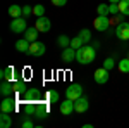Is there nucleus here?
I'll return each instance as SVG.
<instances>
[{
  "label": "nucleus",
  "instance_id": "obj_22",
  "mask_svg": "<svg viewBox=\"0 0 129 128\" xmlns=\"http://www.w3.org/2000/svg\"><path fill=\"white\" fill-rule=\"evenodd\" d=\"M45 97H47V102H59V99H60V95H59V92L57 90H48L47 94H45Z\"/></svg>",
  "mask_w": 129,
  "mask_h": 128
},
{
  "label": "nucleus",
  "instance_id": "obj_23",
  "mask_svg": "<svg viewBox=\"0 0 129 128\" xmlns=\"http://www.w3.org/2000/svg\"><path fill=\"white\" fill-rule=\"evenodd\" d=\"M57 43H59V47H62V49H67V47H71V38L67 35H60L59 38H57Z\"/></svg>",
  "mask_w": 129,
  "mask_h": 128
},
{
  "label": "nucleus",
  "instance_id": "obj_26",
  "mask_svg": "<svg viewBox=\"0 0 129 128\" xmlns=\"http://www.w3.org/2000/svg\"><path fill=\"white\" fill-rule=\"evenodd\" d=\"M119 10L122 16H129V0H120L119 2Z\"/></svg>",
  "mask_w": 129,
  "mask_h": 128
},
{
  "label": "nucleus",
  "instance_id": "obj_33",
  "mask_svg": "<svg viewBox=\"0 0 129 128\" xmlns=\"http://www.w3.org/2000/svg\"><path fill=\"white\" fill-rule=\"evenodd\" d=\"M29 118H31V116H29ZM29 118L22 121V128H33V126H35V123H33V121H31Z\"/></svg>",
  "mask_w": 129,
  "mask_h": 128
},
{
  "label": "nucleus",
  "instance_id": "obj_5",
  "mask_svg": "<svg viewBox=\"0 0 129 128\" xmlns=\"http://www.w3.org/2000/svg\"><path fill=\"white\" fill-rule=\"evenodd\" d=\"M93 26L95 30L103 33V31H109V26H110V21H109V16H98L96 19L93 21Z\"/></svg>",
  "mask_w": 129,
  "mask_h": 128
},
{
  "label": "nucleus",
  "instance_id": "obj_31",
  "mask_svg": "<svg viewBox=\"0 0 129 128\" xmlns=\"http://www.w3.org/2000/svg\"><path fill=\"white\" fill-rule=\"evenodd\" d=\"M31 14H33V7H31V5H24V7H22V17H28Z\"/></svg>",
  "mask_w": 129,
  "mask_h": 128
},
{
  "label": "nucleus",
  "instance_id": "obj_30",
  "mask_svg": "<svg viewBox=\"0 0 129 128\" xmlns=\"http://www.w3.org/2000/svg\"><path fill=\"white\" fill-rule=\"evenodd\" d=\"M114 66H115V61L112 59V57H107V59L103 61V68H105V69H109V71H110Z\"/></svg>",
  "mask_w": 129,
  "mask_h": 128
},
{
  "label": "nucleus",
  "instance_id": "obj_6",
  "mask_svg": "<svg viewBox=\"0 0 129 128\" xmlns=\"http://www.w3.org/2000/svg\"><path fill=\"white\" fill-rule=\"evenodd\" d=\"M93 80H95V83H98V85H105V83L109 81V69H105L103 66L98 68L93 73Z\"/></svg>",
  "mask_w": 129,
  "mask_h": 128
},
{
  "label": "nucleus",
  "instance_id": "obj_19",
  "mask_svg": "<svg viewBox=\"0 0 129 128\" xmlns=\"http://www.w3.org/2000/svg\"><path fill=\"white\" fill-rule=\"evenodd\" d=\"M26 90H28V83H26V81H24L22 78H21V80H16V81H14V92H16V94L22 95Z\"/></svg>",
  "mask_w": 129,
  "mask_h": 128
},
{
  "label": "nucleus",
  "instance_id": "obj_18",
  "mask_svg": "<svg viewBox=\"0 0 129 128\" xmlns=\"http://www.w3.org/2000/svg\"><path fill=\"white\" fill-rule=\"evenodd\" d=\"M38 33H40V31H38L36 26H35V28H28V30L24 31V38L28 40L29 43H33V42H36V40H38Z\"/></svg>",
  "mask_w": 129,
  "mask_h": 128
},
{
  "label": "nucleus",
  "instance_id": "obj_28",
  "mask_svg": "<svg viewBox=\"0 0 129 128\" xmlns=\"http://www.w3.org/2000/svg\"><path fill=\"white\" fill-rule=\"evenodd\" d=\"M33 14H35L36 17H41V16H45V7H43L41 4L35 5V7H33Z\"/></svg>",
  "mask_w": 129,
  "mask_h": 128
},
{
  "label": "nucleus",
  "instance_id": "obj_11",
  "mask_svg": "<svg viewBox=\"0 0 129 128\" xmlns=\"http://www.w3.org/2000/svg\"><path fill=\"white\" fill-rule=\"evenodd\" d=\"M89 107V100L88 97H84V95H81L79 99H76L74 100V109H76V113L81 114V113H86Z\"/></svg>",
  "mask_w": 129,
  "mask_h": 128
},
{
  "label": "nucleus",
  "instance_id": "obj_10",
  "mask_svg": "<svg viewBox=\"0 0 129 128\" xmlns=\"http://www.w3.org/2000/svg\"><path fill=\"white\" fill-rule=\"evenodd\" d=\"M115 36L119 40H129V23L122 21V23L117 24V28H115Z\"/></svg>",
  "mask_w": 129,
  "mask_h": 128
},
{
  "label": "nucleus",
  "instance_id": "obj_34",
  "mask_svg": "<svg viewBox=\"0 0 129 128\" xmlns=\"http://www.w3.org/2000/svg\"><path fill=\"white\" fill-rule=\"evenodd\" d=\"M52 4H53L55 7H64V5L67 4V0H52Z\"/></svg>",
  "mask_w": 129,
  "mask_h": 128
},
{
  "label": "nucleus",
  "instance_id": "obj_29",
  "mask_svg": "<svg viewBox=\"0 0 129 128\" xmlns=\"http://www.w3.org/2000/svg\"><path fill=\"white\" fill-rule=\"evenodd\" d=\"M83 45H84V43H83V40L79 38V36H76V38H72L71 40V47H72V49H79V47H83Z\"/></svg>",
  "mask_w": 129,
  "mask_h": 128
},
{
  "label": "nucleus",
  "instance_id": "obj_20",
  "mask_svg": "<svg viewBox=\"0 0 129 128\" xmlns=\"http://www.w3.org/2000/svg\"><path fill=\"white\" fill-rule=\"evenodd\" d=\"M10 126H12L10 113H2L0 114V128H10Z\"/></svg>",
  "mask_w": 129,
  "mask_h": 128
},
{
  "label": "nucleus",
  "instance_id": "obj_36",
  "mask_svg": "<svg viewBox=\"0 0 129 128\" xmlns=\"http://www.w3.org/2000/svg\"><path fill=\"white\" fill-rule=\"evenodd\" d=\"M109 2H110V4H119L120 0H109Z\"/></svg>",
  "mask_w": 129,
  "mask_h": 128
},
{
  "label": "nucleus",
  "instance_id": "obj_17",
  "mask_svg": "<svg viewBox=\"0 0 129 128\" xmlns=\"http://www.w3.org/2000/svg\"><path fill=\"white\" fill-rule=\"evenodd\" d=\"M48 116V107H47V104L45 102H38V107H36V113H35V116L33 118H47Z\"/></svg>",
  "mask_w": 129,
  "mask_h": 128
},
{
  "label": "nucleus",
  "instance_id": "obj_24",
  "mask_svg": "<svg viewBox=\"0 0 129 128\" xmlns=\"http://www.w3.org/2000/svg\"><path fill=\"white\" fill-rule=\"evenodd\" d=\"M119 71L120 73H124V75H129V57H126V59H120L119 61Z\"/></svg>",
  "mask_w": 129,
  "mask_h": 128
},
{
  "label": "nucleus",
  "instance_id": "obj_3",
  "mask_svg": "<svg viewBox=\"0 0 129 128\" xmlns=\"http://www.w3.org/2000/svg\"><path fill=\"white\" fill-rule=\"evenodd\" d=\"M26 30H28L26 17H16V19L10 21V31L12 33H24Z\"/></svg>",
  "mask_w": 129,
  "mask_h": 128
},
{
  "label": "nucleus",
  "instance_id": "obj_14",
  "mask_svg": "<svg viewBox=\"0 0 129 128\" xmlns=\"http://www.w3.org/2000/svg\"><path fill=\"white\" fill-rule=\"evenodd\" d=\"M29 45L31 43L26 38H21V40L16 42V50L21 52V54H29Z\"/></svg>",
  "mask_w": 129,
  "mask_h": 128
},
{
  "label": "nucleus",
  "instance_id": "obj_35",
  "mask_svg": "<svg viewBox=\"0 0 129 128\" xmlns=\"http://www.w3.org/2000/svg\"><path fill=\"white\" fill-rule=\"evenodd\" d=\"M91 126H93L91 123H84V125H83V128H91Z\"/></svg>",
  "mask_w": 129,
  "mask_h": 128
},
{
  "label": "nucleus",
  "instance_id": "obj_12",
  "mask_svg": "<svg viewBox=\"0 0 129 128\" xmlns=\"http://www.w3.org/2000/svg\"><path fill=\"white\" fill-rule=\"evenodd\" d=\"M60 114H64V116H71L72 113H76V109H74V100H71V99L66 97L64 102H60Z\"/></svg>",
  "mask_w": 129,
  "mask_h": 128
},
{
  "label": "nucleus",
  "instance_id": "obj_21",
  "mask_svg": "<svg viewBox=\"0 0 129 128\" xmlns=\"http://www.w3.org/2000/svg\"><path fill=\"white\" fill-rule=\"evenodd\" d=\"M9 16L12 19H16V17H22V7L21 5H10L9 7Z\"/></svg>",
  "mask_w": 129,
  "mask_h": 128
},
{
  "label": "nucleus",
  "instance_id": "obj_9",
  "mask_svg": "<svg viewBox=\"0 0 129 128\" xmlns=\"http://www.w3.org/2000/svg\"><path fill=\"white\" fill-rule=\"evenodd\" d=\"M35 26L38 28L40 33H48V31L52 30V21H50L48 17H45V16H41V17H36Z\"/></svg>",
  "mask_w": 129,
  "mask_h": 128
},
{
  "label": "nucleus",
  "instance_id": "obj_2",
  "mask_svg": "<svg viewBox=\"0 0 129 128\" xmlns=\"http://www.w3.org/2000/svg\"><path fill=\"white\" fill-rule=\"evenodd\" d=\"M81 95H83V87H81L79 83H72V85H69L66 88V97L71 99V100H76Z\"/></svg>",
  "mask_w": 129,
  "mask_h": 128
},
{
  "label": "nucleus",
  "instance_id": "obj_7",
  "mask_svg": "<svg viewBox=\"0 0 129 128\" xmlns=\"http://www.w3.org/2000/svg\"><path fill=\"white\" fill-rule=\"evenodd\" d=\"M22 99H24V102L40 100V99H41V90L38 88V87H31V88H28L24 94H22Z\"/></svg>",
  "mask_w": 129,
  "mask_h": 128
},
{
  "label": "nucleus",
  "instance_id": "obj_15",
  "mask_svg": "<svg viewBox=\"0 0 129 128\" xmlns=\"http://www.w3.org/2000/svg\"><path fill=\"white\" fill-rule=\"evenodd\" d=\"M16 69L12 68V66H9V68H4L2 71H0V78L5 80V81H12V80L16 78Z\"/></svg>",
  "mask_w": 129,
  "mask_h": 128
},
{
  "label": "nucleus",
  "instance_id": "obj_16",
  "mask_svg": "<svg viewBox=\"0 0 129 128\" xmlns=\"http://www.w3.org/2000/svg\"><path fill=\"white\" fill-rule=\"evenodd\" d=\"M62 61H66V62H72V61H76V49H72V47L64 49V50H62Z\"/></svg>",
  "mask_w": 129,
  "mask_h": 128
},
{
  "label": "nucleus",
  "instance_id": "obj_13",
  "mask_svg": "<svg viewBox=\"0 0 129 128\" xmlns=\"http://www.w3.org/2000/svg\"><path fill=\"white\" fill-rule=\"evenodd\" d=\"M0 94L4 95V97H9L12 94H16L14 92V81H2V85H0Z\"/></svg>",
  "mask_w": 129,
  "mask_h": 128
},
{
  "label": "nucleus",
  "instance_id": "obj_25",
  "mask_svg": "<svg viewBox=\"0 0 129 128\" xmlns=\"http://www.w3.org/2000/svg\"><path fill=\"white\" fill-rule=\"evenodd\" d=\"M81 40H83V43H89V40H91V31L88 28H84V30L79 31V35H78Z\"/></svg>",
  "mask_w": 129,
  "mask_h": 128
},
{
  "label": "nucleus",
  "instance_id": "obj_37",
  "mask_svg": "<svg viewBox=\"0 0 129 128\" xmlns=\"http://www.w3.org/2000/svg\"><path fill=\"white\" fill-rule=\"evenodd\" d=\"M127 57H129V54H127Z\"/></svg>",
  "mask_w": 129,
  "mask_h": 128
},
{
  "label": "nucleus",
  "instance_id": "obj_4",
  "mask_svg": "<svg viewBox=\"0 0 129 128\" xmlns=\"http://www.w3.org/2000/svg\"><path fill=\"white\" fill-rule=\"evenodd\" d=\"M0 111L2 113H14L16 111V99L12 97V95H9V97H4V100L0 102Z\"/></svg>",
  "mask_w": 129,
  "mask_h": 128
},
{
  "label": "nucleus",
  "instance_id": "obj_32",
  "mask_svg": "<svg viewBox=\"0 0 129 128\" xmlns=\"http://www.w3.org/2000/svg\"><path fill=\"white\" fill-rule=\"evenodd\" d=\"M109 10H110V14H119V12H120V10H119V4H110Z\"/></svg>",
  "mask_w": 129,
  "mask_h": 128
},
{
  "label": "nucleus",
  "instance_id": "obj_27",
  "mask_svg": "<svg viewBox=\"0 0 129 128\" xmlns=\"http://www.w3.org/2000/svg\"><path fill=\"white\" fill-rule=\"evenodd\" d=\"M96 14H98V16H109L110 14L109 5H107V4H100L98 7H96Z\"/></svg>",
  "mask_w": 129,
  "mask_h": 128
},
{
  "label": "nucleus",
  "instance_id": "obj_1",
  "mask_svg": "<svg viewBox=\"0 0 129 128\" xmlns=\"http://www.w3.org/2000/svg\"><path fill=\"white\" fill-rule=\"evenodd\" d=\"M96 57V49L93 47V45H88V43H84L83 47L76 50V61L79 62V64H89V62H93Z\"/></svg>",
  "mask_w": 129,
  "mask_h": 128
},
{
  "label": "nucleus",
  "instance_id": "obj_8",
  "mask_svg": "<svg viewBox=\"0 0 129 128\" xmlns=\"http://www.w3.org/2000/svg\"><path fill=\"white\" fill-rule=\"evenodd\" d=\"M45 50H47L45 43L36 40V42H33L29 45V56H33V57H41V56L45 54Z\"/></svg>",
  "mask_w": 129,
  "mask_h": 128
}]
</instances>
